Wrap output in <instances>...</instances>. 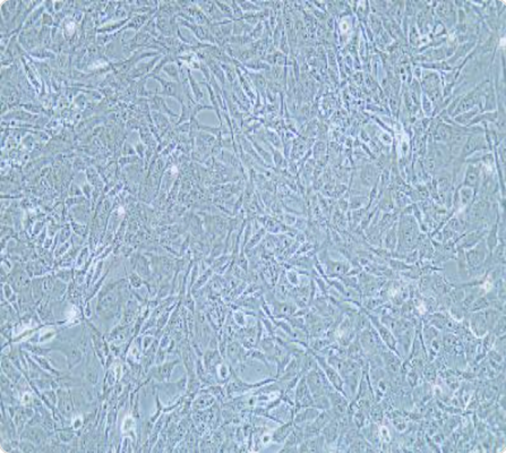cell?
Here are the masks:
<instances>
[{"label": "cell", "mask_w": 506, "mask_h": 453, "mask_svg": "<svg viewBox=\"0 0 506 453\" xmlns=\"http://www.w3.org/2000/svg\"><path fill=\"white\" fill-rule=\"evenodd\" d=\"M305 377L310 392L313 394V398H317V396L321 395H328L330 391H332L334 389L333 386L331 385L329 380L326 379L323 370L318 366V364L314 368H311L310 371L307 372L305 374Z\"/></svg>", "instance_id": "cell-1"}, {"label": "cell", "mask_w": 506, "mask_h": 453, "mask_svg": "<svg viewBox=\"0 0 506 453\" xmlns=\"http://www.w3.org/2000/svg\"><path fill=\"white\" fill-rule=\"evenodd\" d=\"M358 338L363 351L366 353V356L381 355L382 352L387 350V347L383 343L380 336H378V333L376 332V330L374 329L372 324L368 328L363 329L362 331H360Z\"/></svg>", "instance_id": "cell-2"}, {"label": "cell", "mask_w": 506, "mask_h": 453, "mask_svg": "<svg viewBox=\"0 0 506 453\" xmlns=\"http://www.w3.org/2000/svg\"><path fill=\"white\" fill-rule=\"evenodd\" d=\"M479 151H491L489 145L487 144L485 135L484 134L468 135L465 144H463V148L461 150V153L457 158L465 162V160L467 158H469L471 154H474L476 152H479Z\"/></svg>", "instance_id": "cell-3"}, {"label": "cell", "mask_w": 506, "mask_h": 453, "mask_svg": "<svg viewBox=\"0 0 506 453\" xmlns=\"http://www.w3.org/2000/svg\"><path fill=\"white\" fill-rule=\"evenodd\" d=\"M314 356L316 358V360H317L318 366L321 368V370H323L326 379L329 380L331 385H332L335 390L339 391V392H341L344 395H347L346 391H344V381L342 379V376L340 375V373L329 364L325 357L320 356V355L317 356V355H315V353H314Z\"/></svg>", "instance_id": "cell-4"}, {"label": "cell", "mask_w": 506, "mask_h": 453, "mask_svg": "<svg viewBox=\"0 0 506 453\" xmlns=\"http://www.w3.org/2000/svg\"><path fill=\"white\" fill-rule=\"evenodd\" d=\"M328 398L331 405L330 409L335 419L347 416L349 408V398L347 395L333 389L328 393Z\"/></svg>", "instance_id": "cell-5"}, {"label": "cell", "mask_w": 506, "mask_h": 453, "mask_svg": "<svg viewBox=\"0 0 506 453\" xmlns=\"http://www.w3.org/2000/svg\"><path fill=\"white\" fill-rule=\"evenodd\" d=\"M467 321H468V328H469V331L474 334L477 338H482L488 331V327H487L484 310H478V311H469L467 315Z\"/></svg>", "instance_id": "cell-6"}, {"label": "cell", "mask_w": 506, "mask_h": 453, "mask_svg": "<svg viewBox=\"0 0 506 453\" xmlns=\"http://www.w3.org/2000/svg\"><path fill=\"white\" fill-rule=\"evenodd\" d=\"M382 360H383V366H384V370L386 372L387 376H395L402 374V358L392 350H385L384 352L381 353Z\"/></svg>", "instance_id": "cell-7"}, {"label": "cell", "mask_w": 506, "mask_h": 453, "mask_svg": "<svg viewBox=\"0 0 506 453\" xmlns=\"http://www.w3.org/2000/svg\"><path fill=\"white\" fill-rule=\"evenodd\" d=\"M481 180V164H468L465 177H463V182L460 184L461 186L470 187L477 193L479 190Z\"/></svg>", "instance_id": "cell-8"}, {"label": "cell", "mask_w": 506, "mask_h": 453, "mask_svg": "<svg viewBox=\"0 0 506 453\" xmlns=\"http://www.w3.org/2000/svg\"><path fill=\"white\" fill-rule=\"evenodd\" d=\"M360 429H361V435L365 437V440L370 443L372 446L382 445L380 437V425L373 423L371 421Z\"/></svg>", "instance_id": "cell-9"}, {"label": "cell", "mask_w": 506, "mask_h": 453, "mask_svg": "<svg viewBox=\"0 0 506 453\" xmlns=\"http://www.w3.org/2000/svg\"><path fill=\"white\" fill-rule=\"evenodd\" d=\"M299 445L300 446H298V451L300 452H320L324 451V446L326 444L323 435L318 434L314 437L306 438Z\"/></svg>", "instance_id": "cell-10"}, {"label": "cell", "mask_w": 506, "mask_h": 453, "mask_svg": "<svg viewBox=\"0 0 506 453\" xmlns=\"http://www.w3.org/2000/svg\"><path fill=\"white\" fill-rule=\"evenodd\" d=\"M298 309V306L290 301H278L275 300L273 304V310L274 315L279 319H286V318H291L296 314V311Z\"/></svg>", "instance_id": "cell-11"}, {"label": "cell", "mask_w": 506, "mask_h": 453, "mask_svg": "<svg viewBox=\"0 0 506 453\" xmlns=\"http://www.w3.org/2000/svg\"><path fill=\"white\" fill-rule=\"evenodd\" d=\"M320 434L324 437L325 444H328V445L335 444V442L338 441V438L340 436L339 422L335 418H333L332 421H331L323 429H321Z\"/></svg>", "instance_id": "cell-12"}, {"label": "cell", "mask_w": 506, "mask_h": 453, "mask_svg": "<svg viewBox=\"0 0 506 453\" xmlns=\"http://www.w3.org/2000/svg\"><path fill=\"white\" fill-rule=\"evenodd\" d=\"M383 246L392 253L396 251V246H398V222H395L390 229L385 231V236L383 237Z\"/></svg>", "instance_id": "cell-13"}, {"label": "cell", "mask_w": 506, "mask_h": 453, "mask_svg": "<svg viewBox=\"0 0 506 453\" xmlns=\"http://www.w3.org/2000/svg\"><path fill=\"white\" fill-rule=\"evenodd\" d=\"M347 357L349 358V359L356 360L358 363L361 361L362 359H365V358L367 357L365 351H363V349L361 347L360 342H359V338L358 337L356 339H353L352 341L348 344Z\"/></svg>", "instance_id": "cell-14"}, {"label": "cell", "mask_w": 506, "mask_h": 453, "mask_svg": "<svg viewBox=\"0 0 506 453\" xmlns=\"http://www.w3.org/2000/svg\"><path fill=\"white\" fill-rule=\"evenodd\" d=\"M326 264V271H328V275L330 277H338V276H343L347 275L350 270V265L348 263L343 262H334L329 259Z\"/></svg>", "instance_id": "cell-15"}, {"label": "cell", "mask_w": 506, "mask_h": 453, "mask_svg": "<svg viewBox=\"0 0 506 453\" xmlns=\"http://www.w3.org/2000/svg\"><path fill=\"white\" fill-rule=\"evenodd\" d=\"M295 428V423H293V419L288 421L286 424H283L282 426L275 429V432L273 433L272 440L277 443H285L286 438L290 435V433Z\"/></svg>", "instance_id": "cell-16"}, {"label": "cell", "mask_w": 506, "mask_h": 453, "mask_svg": "<svg viewBox=\"0 0 506 453\" xmlns=\"http://www.w3.org/2000/svg\"><path fill=\"white\" fill-rule=\"evenodd\" d=\"M479 112H481L480 108L479 107H474L470 110H468L466 112H462V113H460V115H456L455 117H453V121L455 122V124H457V125L467 127L468 125H469V122L472 119H474V118L477 115H478Z\"/></svg>", "instance_id": "cell-17"}, {"label": "cell", "mask_w": 506, "mask_h": 453, "mask_svg": "<svg viewBox=\"0 0 506 453\" xmlns=\"http://www.w3.org/2000/svg\"><path fill=\"white\" fill-rule=\"evenodd\" d=\"M384 409H383L381 402H374L370 410V419L375 424L381 425L384 421Z\"/></svg>", "instance_id": "cell-18"}, {"label": "cell", "mask_w": 506, "mask_h": 453, "mask_svg": "<svg viewBox=\"0 0 506 453\" xmlns=\"http://www.w3.org/2000/svg\"><path fill=\"white\" fill-rule=\"evenodd\" d=\"M380 207H381L380 211H383L384 213H391V212H393V210L395 209L393 197H392V192H390L389 190L386 191L384 196H383V198L381 200Z\"/></svg>", "instance_id": "cell-19"}, {"label": "cell", "mask_w": 506, "mask_h": 453, "mask_svg": "<svg viewBox=\"0 0 506 453\" xmlns=\"http://www.w3.org/2000/svg\"><path fill=\"white\" fill-rule=\"evenodd\" d=\"M420 105H422V109L425 113V116H426V118H429L430 119V118L433 117V113H434V105H433V102L430 101L424 93L422 94V98H420Z\"/></svg>", "instance_id": "cell-20"}, {"label": "cell", "mask_w": 506, "mask_h": 453, "mask_svg": "<svg viewBox=\"0 0 506 453\" xmlns=\"http://www.w3.org/2000/svg\"><path fill=\"white\" fill-rule=\"evenodd\" d=\"M423 372L425 379L429 383H433V382L436 381V367H435L434 364H432V361H429L428 364H425Z\"/></svg>", "instance_id": "cell-21"}, {"label": "cell", "mask_w": 506, "mask_h": 453, "mask_svg": "<svg viewBox=\"0 0 506 453\" xmlns=\"http://www.w3.org/2000/svg\"><path fill=\"white\" fill-rule=\"evenodd\" d=\"M390 265L392 267V271H395V272L408 271V270H410L411 266H412V265H409V264H406L404 261H401V259H399V258H391Z\"/></svg>", "instance_id": "cell-22"}, {"label": "cell", "mask_w": 506, "mask_h": 453, "mask_svg": "<svg viewBox=\"0 0 506 453\" xmlns=\"http://www.w3.org/2000/svg\"><path fill=\"white\" fill-rule=\"evenodd\" d=\"M491 332L495 334L496 338L505 336V316H504V314L500 315V318L498 319L497 322H496V324L494 325Z\"/></svg>", "instance_id": "cell-23"}, {"label": "cell", "mask_w": 506, "mask_h": 453, "mask_svg": "<svg viewBox=\"0 0 506 453\" xmlns=\"http://www.w3.org/2000/svg\"><path fill=\"white\" fill-rule=\"evenodd\" d=\"M367 203V197H353L350 201L349 205L351 207L352 211H357L359 209H361L362 205Z\"/></svg>", "instance_id": "cell-24"}, {"label": "cell", "mask_w": 506, "mask_h": 453, "mask_svg": "<svg viewBox=\"0 0 506 453\" xmlns=\"http://www.w3.org/2000/svg\"><path fill=\"white\" fill-rule=\"evenodd\" d=\"M409 40H410L411 44H419L420 35H419L417 27H416L415 24L411 25L409 28Z\"/></svg>", "instance_id": "cell-25"}, {"label": "cell", "mask_w": 506, "mask_h": 453, "mask_svg": "<svg viewBox=\"0 0 506 453\" xmlns=\"http://www.w3.org/2000/svg\"><path fill=\"white\" fill-rule=\"evenodd\" d=\"M288 280H289L290 285H292V286L299 285V278H298L297 272H295V271L288 272Z\"/></svg>", "instance_id": "cell-26"}]
</instances>
